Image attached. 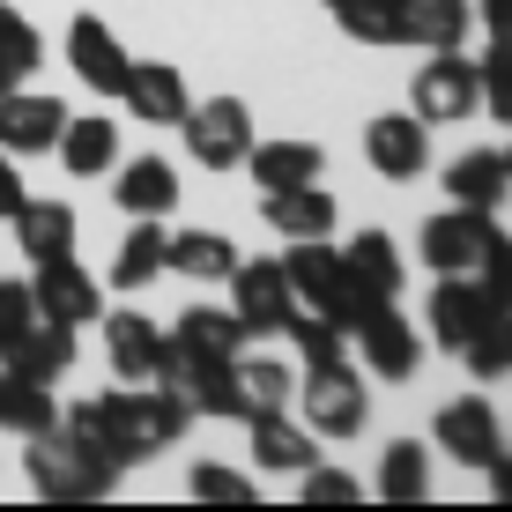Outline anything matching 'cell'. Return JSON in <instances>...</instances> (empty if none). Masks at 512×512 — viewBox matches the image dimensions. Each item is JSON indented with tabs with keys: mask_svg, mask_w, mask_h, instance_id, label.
Listing matches in <instances>:
<instances>
[{
	"mask_svg": "<svg viewBox=\"0 0 512 512\" xmlns=\"http://www.w3.org/2000/svg\"><path fill=\"white\" fill-rule=\"evenodd\" d=\"M282 275H290L297 305L327 312V320H342V327H357V320H364L372 305H386V297H364V290H357L349 260L334 253L327 238H290V253H282Z\"/></svg>",
	"mask_w": 512,
	"mask_h": 512,
	"instance_id": "3",
	"label": "cell"
},
{
	"mask_svg": "<svg viewBox=\"0 0 512 512\" xmlns=\"http://www.w3.org/2000/svg\"><path fill=\"white\" fill-rule=\"evenodd\" d=\"M30 297H38V320H60V327H90V320H104V290H97L90 268H75V253L52 260V268H38Z\"/></svg>",
	"mask_w": 512,
	"mask_h": 512,
	"instance_id": "14",
	"label": "cell"
},
{
	"mask_svg": "<svg viewBox=\"0 0 512 512\" xmlns=\"http://www.w3.org/2000/svg\"><path fill=\"white\" fill-rule=\"evenodd\" d=\"M498 312H505V297L490 290L483 275H438V290H431V342L438 349H468Z\"/></svg>",
	"mask_w": 512,
	"mask_h": 512,
	"instance_id": "7",
	"label": "cell"
},
{
	"mask_svg": "<svg viewBox=\"0 0 512 512\" xmlns=\"http://www.w3.org/2000/svg\"><path fill=\"white\" fill-rule=\"evenodd\" d=\"M483 30L490 45H512V0H483Z\"/></svg>",
	"mask_w": 512,
	"mask_h": 512,
	"instance_id": "43",
	"label": "cell"
},
{
	"mask_svg": "<svg viewBox=\"0 0 512 512\" xmlns=\"http://www.w3.org/2000/svg\"><path fill=\"white\" fill-rule=\"evenodd\" d=\"M379 498H394V505L431 498V453H423L416 438H394V446L379 453Z\"/></svg>",
	"mask_w": 512,
	"mask_h": 512,
	"instance_id": "32",
	"label": "cell"
},
{
	"mask_svg": "<svg viewBox=\"0 0 512 512\" xmlns=\"http://www.w3.org/2000/svg\"><path fill=\"white\" fill-rule=\"evenodd\" d=\"M357 498H364V490H357V475L320 468V461L305 468V505H357Z\"/></svg>",
	"mask_w": 512,
	"mask_h": 512,
	"instance_id": "41",
	"label": "cell"
},
{
	"mask_svg": "<svg viewBox=\"0 0 512 512\" xmlns=\"http://www.w3.org/2000/svg\"><path fill=\"white\" fill-rule=\"evenodd\" d=\"M320 141H253L245 149V171L260 179V193H275V186H305V179H320Z\"/></svg>",
	"mask_w": 512,
	"mask_h": 512,
	"instance_id": "24",
	"label": "cell"
},
{
	"mask_svg": "<svg viewBox=\"0 0 512 512\" xmlns=\"http://www.w3.org/2000/svg\"><path fill=\"white\" fill-rule=\"evenodd\" d=\"M282 334L297 342L305 372H312V364H342V349H349V327H342V320H327V312H305V320H290Z\"/></svg>",
	"mask_w": 512,
	"mask_h": 512,
	"instance_id": "34",
	"label": "cell"
},
{
	"mask_svg": "<svg viewBox=\"0 0 512 512\" xmlns=\"http://www.w3.org/2000/svg\"><path fill=\"white\" fill-rule=\"evenodd\" d=\"M468 38V0H394V45L461 52Z\"/></svg>",
	"mask_w": 512,
	"mask_h": 512,
	"instance_id": "19",
	"label": "cell"
},
{
	"mask_svg": "<svg viewBox=\"0 0 512 512\" xmlns=\"http://www.w3.org/2000/svg\"><path fill=\"white\" fill-rule=\"evenodd\" d=\"M60 127H67V104H60V97H30V90H8V97H0V149H8V156L52 149Z\"/></svg>",
	"mask_w": 512,
	"mask_h": 512,
	"instance_id": "16",
	"label": "cell"
},
{
	"mask_svg": "<svg viewBox=\"0 0 512 512\" xmlns=\"http://www.w3.org/2000/svg\"><path fill=\"white\" fill-rule=\"evenodd\" d=\"M52 149H60V164L75 171V179H97V171L119 164V127H112V119H97V112L90 119H67Z\"/></svg>",
	"mask_w": 512,
	"mask_h": 512,
	"instance_id": "26",
	"label": "cell"
},
{
	"mask_svg": "<svg viewBox=\"0 0 512 512\" xmlns=\"http://www.w3.org/2000/svg\"><path fill=\"white\" fill-rule=\"evenodd\" d=\"M238 379H245V401H253V409H290V394H297V379H290L282 357H238Z\"/></svg>",
	"mask_w": 512,
	"mask_h": 512,
	"instance_id": "35",
	"label": "cell"
},
{
	"mask_svg": "<svg viewBox=\"0 0 512 512\" xmlns=\"http://www.w3.org/2000/svg\"><path fill=\"white\" fill-rule=\"evenodd\" d=\"M193 498H201V505H253V483H245V475L238 468H216V461H201V468H193Z\"/></svg>",
	"mask_w": 512,
	"mask_h": 512,
	"instance_id": "39",
	"label": "cell"
},
{
	"mask_svg": "<svg viewBox=\"0 0 512 512\" xmlns=\"http://www.w3.org/2000/svg\"><path fill=\"white\" fill-rule=\"evenodd\" d=\"M364 164L379 171V179H416L423 164H431V127H423L416 112H386L364 127Z\"/></svg>",
	"mask_w": 512,
	"mask_h": 512,
	"instance_id": "13",
	"label": "cell"
},
{
	"mask_svg": "<svg viewBox=\"0 0 512 512\" xmlns=\"http://www.w3.org/2000/svg\"><path fill=\"white\" fill-rule=\"evenodd\" d=\"M342 260H349V275H357L364 297H386V305L401 297V253H394V238H386V231H357L342 245Z\"/></svg>",
	"mask_w": 512,
	"mask_h": 512,
	"instance_id": "29",
	"label": "cell"
},
{
	"mask_svg": "<svg viewBox=\"0 0 512 512\" xmlns=\"http://www.w3.org/2000/svg\"><path fill=\"white\" fill-rule=\"evenodd\" d=\"M416 119L423 127H453V119H468V112H483V97H475V60H461V52H431L423 60V75H416Z\"/></svg>",
	"mask_w": 512,
	"mask_h": 512,
	"instance_id": "9",
	"label": "cell"
},
{
	"mask_svg": "<svg viewBox=\"0 0 512 512\" xmlns=\"http://www.w3.org/2000/svg\"><path fill=\"white\" fill-rule=\"evenodd\" d=\"M461 357H468V372H475V379H505V372H512V312H498V320L475 334Z\"/></svg>",
	"mask_w": 512,
	"mask_h": 512,
	"instance_id": "37",
	"label": "cell"
},
{
	"mask_svg": "<svg viewBox=\"0 0 512 512\" xmlns=\"http://www.w3.org/2000/svg\"><path fill=\"white\" fill-rule=\"evenodd\" d=\"M260 216H268L282 238H327V231H334V193H327L320 179L275 186V193H260Z\"/></svg>",
	"mask_w": 512,
	"mask_h": 512,
	"instance_id": "22",
	"label": "cell"
},
{
	"mask_svg": "<svg viewBox=\"0 0 512 512\" xmlns=\"http://www.w3.org/2000/svg\"><path fill=\"white\" fill-rule=\"evenodd\" d=\"M164 268H179L186 282H231L238 245L223 238V231H179V238H171V260H164Z\"/></svg>",
	"mask_w": 512,
	"mask_h": 512,
	"instance_id": "31",
	"label": "cell"
},
{
	"mask_svg": "<svg viewBox=\"0 0 512 512\" xmlns=\"http://www.w3.org/2000/svg\"><path fill=\"white\" fill-rule=\"evenodd\" d=\"M104 357L127 386H156L171 372V334L141 312H104Z\"/></svg>",
	"mask_w": 512,
	"mask_h": 512,
	"instance_id": "10",
	"label": "cell"
},
{
	"mask_svg": "<svg viewBox=\"0 0 512 512\" xmlns=\"http://www.w3.org/2000/svg\"><path fill=\"white\" fill-rule=\"evenodd\" d=\"M38 23H30L23 8H8V0H0V97L8 90H23L30 75H38Z\"/></svg>",
	"mask_w": 512,
	"mask_h": 512,
	"instance_id": "33",
	"label": "cell"
},
{
	"mask_svg": "<svg viewBox=\"0 0 512 512\" xmlns=\"http://www.w3.org/2000/svg\"><path fill=\"white\" fill-rule=\"evenodd\" d=\"M38 320V297H30V282H0V357H8V342Z\"/></svg>",
	"mask_w": 512,
	"mask_h": 512,
	"instance_id": "40",
	"label": "cell"
},
{
	"mask_svg": "<svg viewBox=\"0 0 512 512\" xmlns=\"http://www.w3.org/2000/svg\"><path fill=\"white\" fill-rule=\"evenodd\" d=\"M67 60H75V75L90 82L97 97H112L119 104V90H127V45L112 38V30L97 23V15H75V30H67Z\"/></svg>",
	"mask_w": 512,
	"mask_h": 512,
	"instance_id": "15",
	"label": "cell"
},
{
	"mask_svg": "<svg viewBox=\"0 0 512 512\" xmlns=\"http://www.w3.org/2000/svg\"><path fill=\"white\" fill-rule=\"evenodd\" d=\"M60 423H75L97 453H112L119 468H134V461H149L156 446H179V438L193 431V401L171 379H156V386H112V394H97V401H75Z\"/></svg>",
	"mask_w": 512,
	"mask_h": 512,
	"instance_id": "1",
	"label": "cell"
},
{
	"mask_svg": "<svg viewBox=\"0 0 512 512\" xmlns=\"http://www.w3.org/2000/svg\"><path fill=\"white\" fill-rule=\"evenodd\" d=\"M245 438H253V461L275 468V475H305L312 461H320L312 431H305V423H290L282 409H253V416H245Z\"/></svg>",
	"mask_w": 512,
	"mask_h": 512,
	"instance_id": "18",
	"label": "cell"
},
{
	"mask_svg": "<svg viewBox=\"0 0 512 512\" xmlns=\"http://www.w3.org/2000/svg\"><path fill=\"white\" fill-rule=\"evenodd\" d=\"M23 201H30V193H23V171H15V156L0 149V216H15Z\"/></svg>",
	"mask_w": 512,
	"mask_h": 512,
	"instance_id": "42",
	"label": "cell"
},
{
	"mask_svg": "<svg viewBox=\"0 0 512 512\" xmlns=\"http://www.w3.org/2000/svg\"><path fill=\"white\" fill-rule=\"evenodd\" d=\"M119 104H127L134 119H149V127H179L186 119V75L179 67H164V60H134L127 67V90H119Z\"/></svg>",
	"mask_w": 512,
	"mask_h": 512,
	"instance_id": "17",
	"label": "cell"
},
{
	"mask_svg": "<svg viewBox=\"0 0 512 512\" xmlns=\"http://www.w3.org/2000/svg\"><path fill=\"white\" fill-rule=\"evenodd\" d=\"M505 193H512V179H505V156L498 149H468V156H453V164H446V201L453 208H490V216H498Z\"/></svg>",
	"mask_w": 512,
	"mask_h": 512,
	"instance_id": "23",
	"label": "cell"
},
{
	"mask_svg": "<svg viewBox=\"0 0 512 512\" xmlns=\"http://www.w3.org/2000/svg\"><path fill=\"white\" fill-rule=\"evenodd\" d=\"M164 260H171L164 216H134V231H127V245H119V260H112V290H141V282H156V275H164Z\"/></svg>",
	"mask_w": 512,
	"mask_h": 512,
	"instance_id": "25",
	"label": "cell"
},
{
	"mask_svg": "<svg viewBox=\"0 0 512 512\" xmlns=\"http://www.w3.org/2000/svg\"><path fill=\"white\" fill-rule=\"evenodd\" d=\"M119 208H127V216H171V208H179V171L164 164V156H141V164H127L119 171Z\"/></svg>",
	"mask_w": 512,
	"mask_h": 512,
	"instance_id": "28",
	"label": "cell"
},
{
	"mask_svg": "<svg viewBox=\"0 0 512 512\" xmlns=\"http://www.w3.org/2000/svg\"><path fill=\"white\" fill-rule=\"evenodd\" d=\"M15 245H23L30 268L67 260V253H75V208H67V201H23V208H15Z\"/></svg>",
	"mask_w": 512,
	"mask_h": 512,
	"instance_id": "21",
	"label": "cell"
},
{
	"mask_svg": "<svg viewBox=\"0 0 512 512\" xmlns=\"http://www.w3.org/2000/svg\"><path fill=\"white\" fill-rule=\"evenodd\" d=\"M171 349H186V357H245V327H238V312L193 305V312H179V327H171Z\"/></svg>",
	"mask_w": 512,
	"mask_h": 512,
	"instance_id": "27",
	"label": "cell"
},
{
	"mask_svg": "<svg viewBox=\"0 0 512 512\" xmlns=\"http://www.w3.org/2000/svg\"><path fill=\"white\" fill-rule=\"evenodd\" d=\"M349 342H357V349H364V364H372L379 379H394V386H401V379H416V364H423L416 327L401 320L394 305H372L357 327H349Z\"/></svg>",
	"mask_w": 512,
	"mask_h": 512,
	"instance_id": "12",
	"label": "cell"
},
{
	"mask_svg": "<svg viewBox=\"0 0 512 512\" xmlns=\"http://www.w3.org/2000/svg\"><path fill=\"white\" fill-rule=\"evenodd\" d=\"M0 364H8V372H23V379H45V386L67 379V372H75V327L30 320V327L8 342V357H0Z\"/></svg>",
	"mask_w": 512,
	"mask_h": 512,
	"instance_id": "20",
	"label": "cell"
},
{
	"mask_svg": "<svg viewBox=\"0 0 512 512\" xmlns=\"http://www.w3.org/2000/svg\"><path fill=\"white\" fill-rule=\"evenodd\" d=\"M297 409H305L312 438H357L364 431V379L349 364H312L297 386Z\"/></svg>",
	"mask_w": 512,
	"mask_h": 512,
	"instance_id": "6",
	"label": "cell"
},
{
	"mask_svg": "<svg viewBox=\"0 0 512 512\" xmlns=\"http://www.w3.org/2000/svg\"><path fill=\"white\" fill-rule=\"evenodd\" d=\"M483 475H490V498H498V505H512V453H498V461H490Z\"/></svg>",
	"mask_w": 512,
	"mask_h": 512,
	"instance_id": "44",
	"label": "cell"
},
{
	"mask_svg": "<svg viewBox=\"0 0 512 512\" xmlns=\"http://www.w3.org/2000/svg\"><path fill=\"white\" fill-rule=\"evenodd\" d=\"M498 238H505V223L490 208H446V216L423 223V268L431 275H475Z\"/></svg>",
	"mask_w": 512,
	"mask_h": 512,
	"instance_id": "4",
	"label": "cell"
},
{
	"mask_svg": "<svg viewBox=\"0 0 512 512\" xmlns=\"http://www.w3.org/2000/svg\"><path fill=\"white\" fill-rule=\"evenodd\" d=\"M475 97H483L490 119L512 127V45H490L483 60H475Z\"/></svg>",
	"mask_w": 512,
	"mask_h": 512,
	"instance_id": "36",
	"label": "cell"
},
{
	"mask_svg": "<svg viewBox=\"0 0 512 512\" xmlns=\"http://www.w3.org/2000/svg\"><path fill=\"white\" fill-rule=\"evenodd\" d=\"M505 179H512V149H505Z\"/></svg>",
	"mask_w": 512,
	"mask_h": 512,
	"instance_id": "46",
	"label": "cell"
},
{
	"mask_svg": "<svg viewBox=\"0 0 512 512\" xmlns=\"http://www.w3.org/2000/svg\"><path fill=\"white\" fill-rule=\"evenodd\" d=\"M438 446H446L461 468H490L505 453V423H498V409H490L483 394H461V401L438 409Z\"/></svg>",
	"mask_w": 512,
	"mask_h": 512,
	"instance_id": "11",
	"label": "cell"
},
{
	"mask_svg": "<svg viewBox=\"0 0 512 512\" xmlns=\"http://www.w3.org/2000/svg\"><path fill=\"white\" fill-rule=\"evenodd\" d=\"M179 134H186L193 164L231 171V164H245V149H253V112H245L238 97H208V104H186Z\"/></svg>",
	"mask_w": 512,
	"mask_h": 512,
	"instance_id": "5",
	"label": "cell"
},
{
	"mask_svg": "<svg viewBox=\"0 0 512 512\" xmlns=\"http://www.w3.org/2000/svg\"><path fill=\"white\" fill-rule=\"evenodd\" d=\"M45 423H60L52 386H45V379H23V372H8V364H0V431L30 438V431H45Z\"/></svg>",
	"mask_w": 512,
	"mask_h": 512,
	"instance_id": "30",
	"label": "cell"
},
{
	"mask_svg": "<svg viewBox=\"0 0 512 512\" xmlns=\"http://www.w3.org/2000/svg\"><path fill=\"white\" fill-rule=\"evenodd\" d=\"M327 8H334V0H327Z\"/></svg>",
	"mask_w": 512,
	"mask_h": 512,
	"instance_id": "47",
	"label": "cell"
},
{
	"mask_svg": "<svg viewBox=\"0 0 512 512\" xmlns=\"http://www.w3.org/2000/svg\"><path fill=\"white\" fill-rule=\"evenodd\" d=\"M498 297H505V312H512V275H505V282H498Z\"/></svg>",
	"mask_w": 512,
	"mask_h": 512,
	"instance_id": "45",
	"label": "cell"
},
{
	"mask_svg": "<svg viewBox=\"0 0 512 512\" xmlns=\"http://www.w3.org/2000/svg\"><path fill=\"white\" fill-rule=\"evenodd\" d=\"M334 23L364 45H394V0H334Z\"/></svg>",
	"mask_w": 512,
	"mask_h": 512,
	"instance_id": "38",
	"label": "cell"
},
{
	"mask_svg": "<svg viewBox=\"0 0 512 512\" xmlns=\"http://www.w3.org/2000/svg\"><path fill=\"white\" fill-rule=\"evenodd\" d=\"M23 468H30V490H38V498H60V505L112 498V483L127 475L112 453H97L75 423H45V431H30L23 438Z\"/></svg>",
	"mask_w": 512,
	"mask_h": 512,
	"instance_id": "2",
	"label": "cell"
},
{
	"mask_svg": "<svg viewBox=\"0 0 512 512\" xmlns=\"http://www.w3.org/2000/svg\"><path fill=\"white\" fill-rule=\"evenodd\" d=\"M231 312L245 334H282L297 320V290L282 275V260H238L231 268Z\"/></svg>",
	"mask_w": 512,
	"mask_h": 512,
	"instance_id": "8",
	"label": "cell"
}]
</instances>
